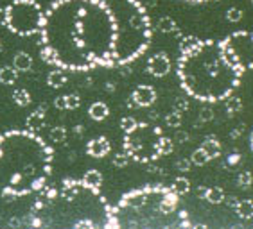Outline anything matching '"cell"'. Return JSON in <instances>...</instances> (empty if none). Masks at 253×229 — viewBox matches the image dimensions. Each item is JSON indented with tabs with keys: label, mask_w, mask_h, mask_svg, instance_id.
<instances>
[{
	"label": "cell",
	"mask_w": 253,
	"mask_h": 229,
	"mask_svg": "<svg viewBox=\"0 0 253 229\" xmlns=\"http://www.w3.org/2000/svg\"><path fill=\"white\" fill-rule=\"evenodd\" d=\"M33 56L27 52H16L15 58H13V66H15L18 72H31L33 68Z\"/></svg>",
	"instance_id": "ac0fdd59"
},
{
	"label": "cell",
	"mask_w": 253,
	"mask_h": 229,
	"mask_svg": "<svg viewBox=\"0 0 253 229\" xmlns=\"http://www.w3.org/2000/svg\"><path fill=\"white\" fill-rule=\"evenodd\" d=\"M203 199L207 200V202H210V204H221V202H224V199H226V194H224V190L221 186H209L207 192H205Z\"/></svg>",
	"instance_id": "ffe728a7"
},
{
	"label": "cell",
	"mask_w": 253,
	"mask_h": 229,
	"mask_svg": "<svg viewBox=\"0 0 253 229\" xmlns=\"http://www.w3.org/2000/svg\"><path fill=\"white\" fill-rule=\"evenodd\" d=\"M54 106L59 111H68V109H78L81 106V98L78 93H67V95H59L54 98Z\"/></svg>",
	"instance_id": "5bb4252c"
},
{
	"label": "cell",
	"mask_w": 253,
	"mask_h": 229,
	"mask_svg": "<svg viewBox=\"0 0 253 229\" xmlns=\"http://www.w3.org/2000/svg\"><path fill=\"white\" fill-rule=\"evenodd\" d=\"M239 219L252 220L253 219V200L252 199H239V204L235 208Z\"/></svg>",
	"instance_id": "44dd1931"
},
{
	"label": "cell",
	"mask_w": 253,
	"mask_h": 229,
	"mask_svg": "<svg viewBox=\"0 0 253 229\" xmlns=\"http://www.w3.org/2000/svg\"><path fill=\"white\" fill-rule=\"evenodd\" d=\"M13 100H15L16 106L20 107H25L29 106L31 102H33V97H31V93L27 92L25 88H18L13 92Z\"/></svg>",
	"instance_id": "4316f807"
},
{
	"label": "cell",
	"mask_w": 253,
	"mask_h": 229,
	"mask_svg": "<svg viewBox=\"0 0 253 229\" xmlns=\"http://www.w3.org/2000/svg\"><path fill=\"white\" fill-rule=\"evenodd\" d=\"M226 102H224V107H226V115L228 117H235L237 113L243 111V100L239 97H234V95H230L228 98H224Z\"/></svg>",
	"instance_id": "484cf974"
},
{
	"label": "cell",
	"mask_w": 253,
	"mask_h": 229,
	"mask_svg": "<svg viewBox=\"0 0 253 229\" xmlns=\"http://www.w3.org/2000/svg\"><path fill=\"white\" fill-rule=\"evenodd\" d=\"M201 43V39L194 34H187V36H181L180 38V43H178V49H180V54H187L190 50H194L198 45Z\"/></svg>",
	"instance_id": "cb8c5ba5"
},
{
	"label": "cell",
	"mask_w": 253,
	"mask_h": 229,
	"mask_svg": "<svg viewBox=\"0 0 253 229\" xmlns=\"http://www.w3.org/2000/svg\"><path fill=\"white\" fill-rule=\"evenodd\" d=\"M5 20H7V13H5V7H0V25L5 27Z\"/></svg>",
	"instance_id": "7bdbcfd3"
},
{
	"label": "cell",
	"mask_w": 253,
	"mask_h": 229,
	"mask_svg": "<svg viewBox=\"0 0 253 229\" xmlns=\"http://www.w3.org/2000/svg\"><path fill=\"white\" fill-rule=\"evenodd\" d=\"M136 120L133 117H122L121 118V129H122V132H129L131 129H135V126H136Z\"/></svg>",
	"instance_id": "e575fe53"
},
{
	"label": "cell",
	"mask_w": 253,
	"mask_h": 229,
	"mask_svg": "<svg viewBox=\"0 0 253 229\" xmlns=\"http://www.w3.org/2000/svg\"><path fill=\"white\" fill-rule=\"evenodd\" d=\"M0 49H2V39H0Z\"/></svg>",
	"instance_id": "7dc6e473"
},
{
	"label": "cell",
	"mask_w": 253,
	"mask_h": 229,
	"mask_svg": "<svg viewBox=\"0 0 253 229\" xmlns=\"http://www.w3.org/2000/svg\"><path fill=\"white\" fill-rule=\"evenodd\" d=\"M5 27L18 36L40 34L45 11L36 0H13L5 5Z\"/></svg>",
	"instance_id": "ba28073f"
},
{
	"label": "cell",
	"mask_w": 253,
	"mask_h": 229,
	"mask_svg": "<svg viewBox=\"0 0 253 229\" xmlns=\"http://www.w3.org/2000/svg\"><path fill=\"white\" fill-rule=\"evenodd\" d=\"M156 31L158 33H164V34H174L178 38H181V31L176 24L174 18H170V16H162L158 22H156Z\"/></svg>",
	"instance_id": "9a60e30c"
},
{
	"label": "cell",
	"mask_w": 253,
	"mask_h": 229,
	"mask_svg": "<svg viewBox=\"0 0 253 229\" xmlns=\"http://www.w3.org/2000/svg\"><path fill=\"white\" fill-rule=\"evenodd\" d=\"M252 4H253V0H252Z\"/></svg>",
	"instance_id": "681fc988"
},
{
	"label": "cell",
	"mask_w": 253,
	"mask_h": 229,
	"mask_svg": "<svg viewBox=\"0 0 253 229\" xmlns=\"http://www.w3.org/2000/svg\"><path fill=\"white\" fill-rule=\"evenodd\" d=\"M181 122H183V115H181V113H178L176 109H172V111L166 115L167 127H174V129H178V127L181 126Z\"/></svg>",
	"instance_id": "f1b7e54d"
},
{
	"label": "cell",
	"mask_w": 253,
	"mask_h": 229,
	"mask_svg": "<svg viewBox=\"0 0 253 229\" xmlns=\"http://www.w3.org/2000/svg\"><path fill=\"white\" fill-rule=\"evenodd\" d=\"M81 181H83L86 186L93 188V190H101V186H102V174L99 170H95V168H92V170H88L86 174H84Z\"/></svg>",
	"instance_id": "7402d4cb"
},
{
	"label": "cell",
	"mask_w": 253,
	"mask_h": 229,
	"mask_svg": "<svg viewBox=\"0 0 253 229\" xmlns=\"http://www.w3.org/2000/svg\"><path fill=\"white\" fill-rule=\"evenodd\" d=\"M219 41L226 59L239 72L244 73L253 70V33L235 31Z\"/></svg>",
	"instance_id": "9c48e42d"
},
{
	"label": "cell",
	"mask_w": 253,
	"mask_h": 229,
	"mask_svg": "<svg viewBox=\"0 0 253 229\" xmlns=\"http://www.w3.org/2000/svg\"><path fill=\"white\" fill-rule=\"evenodd\" d=\"M200 147L207 152L209 160H215V158L221 156V141L217 140V136H214V134H209Z\"/></svg>",
	"instance_id": "2e32d148"
},
{
	"label": "cell",
	"mask_w": 253,
	"mask_h": 229,
	"mask_svg": "<svg viewBox=\"0 0 253 229\" xmlns=\"http://www.w3.org/2000/svg\"><path fill=\"white\" fill-rule=\"evenodd\" d=\"M67 129L65 127H61V126H58V127H52L49 131V140L52 141V143H63L65 140H67Z\"/></svg>",
	"instance_id": "83f0119b"
},
{
	"label": "cell",
	"mask_w": 253,
	"mask_h": 229,
	"mask_svg": "<svg viewBox=\"0 0 253 229\" xmlns=\"http://www.w3.org/2000/svg\"><path fill=\"white\" fill-rule=\"evenodd\" d=\"M164 136L160 127L147 122H138L135 129L124 132V152L136 163H153L160 158V138Z\"/></svg>",
	"instance_id": "52a82bcc"
},
{
	"label": "cell",
	"mask_w": 253,
	"mask_h": 229,
	"mask_svg": "<svg viewBox=\"0 0 253 229\" xmlns=\"http://www.w3.org/2000/svg\"><path fill=\"white\" fill-rule=\"evenodd\" d=\"M45 113H47V106H40L38 109H34L33 113H31L29 117H27V122H25V126H27V129L33 132H38L43 129L45 126Z\"/></svg>",
	"instance_id": "4fadbf2b"
},
{
	"label": "cell",
	"mask_w": 253,
	"mask_h": 229,
	"mask_svg": "<svg viewBox=\"0 0 253 229\" xmlns=\"http://www.w3.org/2000/svg\"><path fill=\"white\" fill-rule=\"evenodd\" d=\"M239 160H241V156H239L237 152H234V154H232V156L228 158V165H235V163H237Z\"/></svg>",
	"instance_id": "ee69618b"
},
{
	"label": "cell",
	"mask_w": 253,
	"mask_h": 229,
	"mask_svg": "<svg viewBox=\"0 0 253 229\" xmlns=\"http://www.w3.org/2000/svg\"><path fill=\"white\" fill-rule=\"evenodd\" d=\"M115 25L113 66H124L140 58L151 45L153 25L140 0H104Z\"/></svg>",
	"instance_id": "8992f818"
},
{
	"label": "cell",
	"mask_w": 253,
	"mask_h": 229,
	"mask_svg": "<svg viewBox=\"0 0 253 229\" xmlns=\"http://www.w3.org/2000/svg\"><path fill=\"white\" fill-rule=\"evenodd\" d=\"M205 192H207V188H205V186H198V195L205 197Z\"/></svg>",
	"instance_id": "bcb514c9"
},
{
	"label": "cell",
	"mask_w": 253,
	"mask_h": 229,
	"mask_svg": "<svg viewBox=\"0 0 253 229\" xmlns=\"http://www.w3.org/2000/svg\"><path fill=\"white\" fill-rule=\"evenodd\" d=\"M156 4H158V0H142V5L146 9H153V7H156Z\"/></svg>",
	"instance_id": "ab89813d"
},
{
	"label": "cell",
	"mask_w": 253,
	"mask_h": 229,
	"mask_svg": "<svg viewBox=\"0 0 253 229\" xmlns=\"http://www.w3.org/2000/svg\"><path fill=\"white\" fill-rule=\"evenodd\" d=\"M45 63L88 72L113 66L115 25L104 0H56L47 7L40 31Z\"/></svg>",
	"instance_id": "6da1fadb"
},
{
	"label": "cell",
	"mask_w": 253,
	"mask_h": 229,
	"mask_svg": "<svg viewBox=\"0 0 253 229\" xmlns=\"http://www.w3.org/2000/svg\"><path fill=\"white\" fill-rule=\"evenodd\" d=\"M210 120H214V113L210 111L209 107H205L200 113V122H210Z\"/></svg>",
	"instance_id": "f35d334b"
},
{
	"label": "cell",
	"mask_w": 253,
	"mask_h": 229,
	"mask_svg": "<svg viewBox=\"0 0 253 229\" xmlns=\"http://www.w3.org/2000/svg\"><path fill=\"white\" fill-rule=\"evenodd\" d=\"M176 73L187 95L205 104L228 98L243 77V73L226 59L221 41L215 39H201L194 50L180 54Z\"/></svg>",
	"instance_id": "277c9868"
},
{
	"label": "cell",
	"mask_w": 253,
	"mask_h": 229,
	"mask_svg": "<svg viewBox=\"0 0 253 229\" xmlns=\"http://www.w3.org/2000/svg\"><path fill=\"white\" fill-rule=\"evenodd\" d=\"M174 141H178V143H185V141H189L190 140V136H189V132H185V131H176V134H174V138H172Z\"/></svg>",
	"instance_id": "74e56055"
},
{
	"label": "cell",
	"mask_w": 253,
	"mask_h": 229,
	"mask_svg": "<svg viewBox=\"0 0 253 229\" xmlns=\"http://www.w3.org/2000/svg\"><path fill=\"white\" fill-rule=\"evenodd\" d=\"M174 109L178 113H181V115H183V113L189 109V98H185V97H178V98H176V100H174Z\"/></svg>",
	"instance_id": "8d00e7d4"
},
{
	"label": "cell",
	"mask_w": 253,
	"mask_h": 229,
	"mask_svg": "<svg viewBox=\"0 0 253 229\" xmlns=\"http://www.w3.org/2000/svg\"><path fill=\"white\" fill-rule=\"evenodd\" d=\"M52 147L29 129L0 134V192L24 197L40 192L52 172Z\"/></svg>",
	"instance_id": "3957f363"
},
{
	"label": "cell",
	"mask_w": 253,
	"mask_h": 229,
	"mask_svg": "<svg viewBox=\"0 0 253 229\" xmlns=\"http://www.w3.org/2000/svg\"><path fill=\"white\" fill-rule=\"evenodd\" d=\"M252 183H253L252 172H250V170L239 172V176H237V185H239V188H243V190H248L250 186H252Z\"/></svg>",
	"instance_id": "4dcf8cb0"
},
{
	"label": "cell",
	"mask_w": 253,
	"mask_h": 229,
	"mask_svg": "<svg viewBox=\"0 0 253 229\" xmlns=\"http://www.w3.org/2000/svg\"><path fill=\"white\" fill-rule=\"evenodd\" d=\"M190 160H192V165H198V166H203L209 163V156H207V152L203 151V149H196L194 152H192V156H190Z\"/></svg>",
	"instance_id": "1f68e13d"
},
{
	"label": "cell",
	"mask_w": 253,
	"mask_h": 229,
	"mask_svg": "<svg viewBox=\"0 0 253 229\" xmlns=\"http://www.w3.org/2000/svg\"><path fill=\"white\" fill-rule=\"evenodd\" d=\"M244 2H252V0H244Z\"/></svg>",
	"instance_id": "c3c4849f"
},
{
	"label": "cell",
	"mask_w": 253,
	"mask_h": 229,
	"mask_svg": "<svg viewBox=\"0 0 253 229\" xmlns=\"http://www.w3.org/2000/svg\"><path fill=\"white\" fill-rule=\"evenodd\" d=\"M24 224L43 228H112V206L101 190L81 179H63L56 188L45 185Z\"/></svg>",
	"instance_id": "7a4b0ae2"
},
{
	"label": "cell",
	"mask_w": 253,
	"mask_h": 229,
	"mask_svg": "<svg viewBox=\"0 0 253 229\" xmlns=\"http://www.w3.org/2000/svg\"><path fill=\"white\" fill-rule=\"evenodd\" d=\"M224 200H226L230 208H232V210L235 211V208H237V204H239V199H237V197H228V199H224Z\"/></svg>",
	"instance_id": "b9f144b4"
},
{
	"label": "cell",
	"mask_w": 253,
	"mask_h": 229,
	"mask_svg": "<svg viewBox=\"0 0 253 229\" xmlns=\"http://www.w3.org/2000/svg\"><path fill=\"white\" fill-rule=\"evenodd\" d=\"M170 190L174 192L176 195H185L187 192L190 190V181L187 179V177L180 176V177H174L172 179V183H170Z\"/></svg>",
	"instance_id": "d4e9b609"
},
{
	"label": "cell",
	"mask_w": 253,
	"mask_h": 229,
	"mask_svg": "<svg viewBox=\"0 0 253 229\" xmlns=\"http://www.w3.org/2000/svg\"><path fill=\"white\" fill-rule=\"evenodd\" d=\"M172 151H174V140L164 134V136L160 138V158L162 156H169Z\"/></svg>",
	"instance_id": "f546056e"
},
{
	"label": "cell",
	"mask_w": 253,
	"mask_h": 229,
	"mask_svg": "<svg viewBox=\"0 0 253 229\" xmlns=\"http://www.w3.org/2000/svg\"><path fill=\"white\" fill-rule=\"evenodd\" d=\"M67 81H68L67 72L63 68H58V66H56V70H50L49 75H47V84L54 90L63 88L65 84H67Z\"/></svg>",
	"instance_id": "e0dca14e"
},
{
	"label": "cell",
	"mask_w": 253,
	"mask_h": 229,
	"mask_svg": "<svg viewBox=\"0 0 253 229\" xmlns=\"http://www.w3.org/2000/svg\"><path fill=\"white\" fill-rule=\"evenodd\" d=\"M190 166H192V160L190 158H181V160L176 161V170L178 172H189L190 170Z\"/></svg>",
	"instance_id": "d590c367"
},
{
	"label": "cell",
	"mask_w": 253,
	"mask_h": 229,
	"mask_svg": "<svg viewBox=\"0 0 253 229\" xmlns=\"http://www.w3.org/2000/svg\"><path fill=\"white\" fill-rule=\"evenodd\" d=\"M129 160H131V158L127 156L126 152H119V154L113 156V165L117 166V168H124V166H127Z\"/></svg>",
	"instance_id": "836d02e7"
},
{
	"label": "cell",
	"mask_w": 253,
	"mask_h": 229,
	"mask_svg": "<svg viewBox=\"0 0 253 229\" xmlns=\"http://www.w3.org/2000/svg\"><path fill=\"white\" fill-rule=\"evenodd\" d=\"M243 132H244V126H237V127L234 129V131L230 132V136H232V138H237V136H241Z\"/></svg>",
	"instance_id": "60d3db41"
},
{
	"label": "cell",
	"mask_w": 253,
	"mask_h": 229,
	"mask_svg": "<svg viewBox=\"0 0 253 229\" xmlns=\"http://www.w3.org/2000/svg\"><path fill=\"white\" fill-rule=\"evenodd\" d=\"M226 20L232 22V24H237V22L243 20V11L239 9V7H230V9L226 11Z\"/></svg>",
	"instance_id": "d6a6232c"
},
{
	"label": "cell",
	"mask_w": 253,
	"mask_h": 229,
	"mask_svg": "<svg viewBox=\"0 0 253 229\" xmlns=\"http://www.w3.org/2000/svg\"><path fill=\"white\" fill-rule=\"evenodd\" d=\"M180 195L170 186L147 185L124 194L112 208V228H167L183 226L187 211H178Z\"/></svg>",
	"instance_id": "5b68a950"
},
{
	"label": "cell",
	"mask_w": 253,
	"mask_h": 229,
	"mask_svg": "<svg viewBox=\"0 0 253 229\" xmlns=\"http://www.w3.org/2000/svg\"><path fill=\"white\" fill-rule=\"evenodd\" d=\"M156 100V90L149 84H138L127 100L129 107H149Z\"/></svg>",
	"instance_id": "30bf717a"
},
{
	"label": "cell",
	"mask_w": 253,
	"mask_h": 229,
	"mask_svg": "<svg viewBox=\"0 0 253 229\" xmlns=\"http://www.w3.org/2000/svg\"><path fill=\"white\" fill-rule=\"evenodd\" d=\"M18 70L15 66H2L0 68V84H5V86H11L18 81Z\"/></svg>",
	"instance_id": "603a6c76"
},
{
	"label": "cell",
	"mask_w": 253,
	"mask_h": 229,
	"mask_svg": "<svg viewBox=\"0 0 253 229\" xmlns=\"http://www.w3.org/2000/svg\"><path fill=\"white\" fill-rule=\"evenodd\" d=\"M146 70L153 77H166L170 72V58L166 52H156L147 59Z\"/></svg>",
	"instance_id": "8fae6325"
},
{
	"label": "cell",
	"mask_w": 253,
	"mask_h": 229,
	"mask_svg": "<svg viewBox=\"0 0 253 229\" xmlns=\"http://www.w3.org/2000/svg\"><path fill=\"white\" fill-rule=\"evenodd\" d=\"M183 2H189V4H205V2H212V0H183Z\"/></svg>",
	"instance_id": "f6af8a7d"
},
{
	"label": "cell",
	"mask_w": 253,
	"mask_h": 229,
	"mask_svg": "<svg viewBox=\"0 0 253 229\" xmlns=\"http://www.w3.org/2000/svg\"><path fill=\"white\" fill-rule=\"evenodd\" d=\"M112 151V145H110V141H108L106 136H97V138H92V140L86 143V154L90 158H104L110 154Z\"/></svg>",
	"instance_id": "7c38bea8"
},
{
	"label": "cell",
	"mask_w": 253,
	"mask_h": 229,
	"mask_svg": "<svg viewBox=\"0 0 253 229\" xmlns=\"http://www.w3.org/2000/svg\"><path fill=\"white\" fill-rule=\"evenodd\" d=\"M88 115H90V118L92 120H95V122H102V120H106L108 115H110V107L106 106L104 102H93L92 106L88 107Z\"/></svg>",
	"instance_id": "d6986e66"
}]
</instances>
